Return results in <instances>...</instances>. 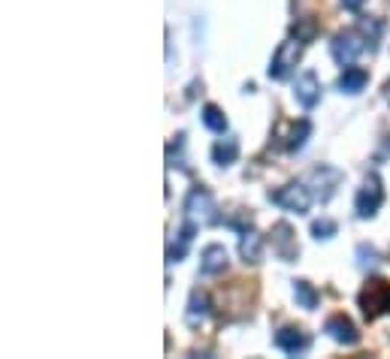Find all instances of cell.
<instances>
[{"mask_svg": "<svg viewBox=\"0 0 390 359\" xmlns=\"http://www.w3.org/2000/svg\"><path fill=\"white\" fill-rule=\"evenodd\" d=\"M275 347L278 351H285L287 356H299L309 351V335L297 326H285L275 332Z\"/></svg>", "mask_w": 390, "mask_h": 359, "instance_id": "11", "label": "cell"}, {"mask_svg": "<svg viewBox=\"0 0 390 359\" xmlns=\"http://www.w3.org/2000/svg\"><path fill=\"white\" fill-rule=\"evenodd\" d=\"M294 97H297V103L303 106L306 112L318 106V100H321V82H318V73H315V70H303V73H299L297 85H294Z\"/></svg>", "mask_w": 390, "mask_h": 359, "instance_id": "9", "label": "cell"}, {"mask_svg": "<svg viewBox=\"0 0 390 359\" xmlns=\"http://www.w3.org/2000/svg\"><path fill=\"white\" fill-rule=\"evenodd\" d=\"M239 254L245 263H260V254H263V235L254 233V230H245L242 233V242H239Z\"/></svg>", "mask_w": 390, "mask_h": 359, "instance_id": "16", "label": "cell"}, {"mask_svg": "<svg viewBox=\"0 0 390 359\" xmlns=\"http://www.w3.org/2000/svg\"><path fill=\"white\" fill-rule=\"evenodd\" d=\"M299 54H303V40H285L282 46L275 49V54H273L270 78H275V82H285V78L291 76V70L297 66Z\"/></svg>", "mask_w": 390, "mask_h": 359, "instance_id": "6", "label": "cell"}, {"mask_svg": "<svg viewBox=\"0 0 390 359\" xmlns=\"http://www.w3.org/2000/svg\"><path fill=\"white\" fill-rule=\"evenodd\" d=\"M357 302H360L366 320H378L384 311H390V281L372 278V281L360 290V299Z\"/></svg>", "mask_w": 390, "mask_h": 359, "instance_id": "2", "label": "cell"}, {"mask_svg": "<svg viewBox=\"0 0 390 359\" xmlns=\"http://www.w3.org/2000/svg\"><path fill=\"white\" fill-rule=\"evenodd\" d=\"M197 227H200V223H194V220H188V218H185V223H182L179 235H176V242L170 245V251H166V263H179V260H185L188 245L194 242V233H197Z\"/></svg>", "mask_w": 390, "mask_h": 359, "instance_id": "13", "label": "cell"}, {"mask_svg": "<svg viewBox=\"0 0 390 359\" xmlns=\"http://www.w3.org/2000/svg\"><path fill=\"white\" fill-rule=\"evenodd\" d=\"M200 118H203V124L212 130V133H224L227 130V118H224V112H221L218 106H203V115H200Z\"/></svg>", "mask_w": 390, "mask_h": 359, "instance_id": "19", "label": "cell"}, {"mask_svg": "<svg viewBox=\"0 0 390 359\" xmlns=\"http://www.w3.org/2000/svg\"><path fill=\"white\" fill-rule=\"evenodd\" d=\"M339 184H342V172L336 170V166H327V163L315 166L306 178L309 194H311V199H318V203H330V196L336 194Z\"/></svg>", "mask_w": 390, "mask_h": 359, "instance_id": "4", "label": "cell"}, {"mask_svg": "<svg viewBox=\"0 0 390 359\" xmlns=\"http://www.w3.org/2000/svg\"><path fill=\"white\" fill-rule=\"evenodd\" d=\"M324 332L330 335L333 341L336 344H357L360 341V332H357V326H354V323L345 317V314H333V317L324 323Z\"/></svg>", "mask_w": 390, "mask_h": 359, "instance_id": "10", "label": "cell"}, {"mask_svg": "<svg viewBox=\"0 0 390 359\" xmlns=\"http://www.w3.org/2000/svg\"><path fill=\"white\" fill-rule=\"evenodd\" d=\"M309 133H311V124H309V121H299V124L294 127V133H291V142H287V148H291V151H299V148L306 145Z\"/></svg>", "mask_w": 390, "mask_h": 359, "instance_id": "22", "label": "cell"}, {"mask_svg": "<svg viewBox=\"0 0 390 359\" xmlns=\"http://www.w3.org/2000/svg\"><path fill=\"white\" fill-rule=\"evenodd\" d=\"M294 299H297V305L306 308V311L318 308V290L309 281H294Z\"/></svg>", "mask_w": 390, "mask_h": 359, "instance_id": "18", "label": "cell"}, {"mask_svg": "<svg viewBox=\"0 0 390 359\" xmlns=\"http://www.w3.org/2000/svg\"><path fill=\"white\" fill-rule=\"evenodd\" d=\"M227 269V248L224 245H206L203 254H200V275H221Z\"/></svg>", "mask_w": 390, "mask_h": 359, "instance_id": "12", "label": "cell"}, {"mask_svg": "<svg viewBox=\"0 0 390 359\" xmlns=\"http://www.w3.org/2000/svg\"><path fill=\"white\" fill-rule=\"evenodd\" d=\"M366 82H369V73L363 70V66H345V73L339 76V91L342 94H360Z\"/></svg>", "mask_w": 390, "mask_h": 359, "instance_id": "15", "label": "cell"}, {"mask_svg": "<svg viewBox=\"0 0 390 359\" xmlns=\"http://www.w3.org/2000/svg\"><path fill=\"white\" fill-rule=\"evenodd\" d=\"M236 157H239V142L227 136V139H218L215 142V148H212V160H215L218 166H230V163H236Z\"/></svg>", "mask_w": 390, "mask_h": 359, "instance_id": "17", "label": "cell"}, {"mask_svg": "<svg viewBox=\"0 0 390 359\" xmlns=\"http://www.w3.org/2000/svg\"><path fill=\"white\" fill-rule=\"evenodd\" d=\"M384 97H387V103H390V82H387V88H384Z\"/></svg>", "mask_w": 390, "mask_h": 359, "instance_id": "24", "label": "cell"}, {"mask_svg": "<svg viewBox=\"0 0 390 359\" xmlns=\"http://www.w3.org/2000/svg\"><path fill=\"white\" fill-rule=\"evenodd\" d=\"M384 203V187H382V178H378L375 172L366 175L363 187L357 190V196H354V211H357L360 220H369L378 215V208H382Z\"/></svg>", "mask_w": 390, "mask_h": 359, "instance_id": "3", "label": "cell"}, {"mask_svg": "<svg viewBox=\"0 0 390 359\" xmlns=\"http://www.w3.org/2000/svg\"><path fill=\"white\" fill-rule=\"evenodd\" d=\"M336 233H339V223L333 218H321L311 223V235H315V239H333Z\"/></svg>", "mask_w": 390, "mask_h": 359, "instance_id": "20", "label": "cell"}, {"mask_svg": "<svg viewBox=\"0 0 390 359\" xmlns=\"http://www.w3.org/2000/svg\"><path fill=\"white\" fill-rule=\"evenodd\" d=\"M209 311H212V305H209V296H206V293H200V290H194L191 299H188V311H185L188 326L197 329L200 323H203V320L209 317Z\"/></svg>", "mask_w": 390, "mask_h": 359, "instance_id": "14", "label": "cell"}, {"mask_svg": "<svg viewBox=\"0 0 390 359\" xmlns=\"http://www.w3.org/2000/svg\"><path fill=\"white\" fill-rule=\"evenodd\" d=\"M360 52H366V40L357 37L354 30H342V33H336V37H333V42H330V54H333V58H336V64H342V66H351L354 61H357Z\"/></svg>", "mask_w": 390, "mask_h": 359, "instance_id": "7", "label": "cell"}, {"mask_svg": "<svg viewBox=\"0 0 390 359\" xmlns=\"http://www.w3.org/2000/svg\"><path fill=\"white\" fill-rule=\"evenodd\" d=\"M185 218L188 220H194V223H218L221 215H218V206H215V196L209 194L206 187H191L188 190V196H185Z\"/></svg>", "mask_w": 390, "mask_h": 359, "instance_id": "1", "label": "cell"}, {"mask_svg": "<svg viewBox=\"0 0 390 359\" xmlns=\"http://www.w3.org/2000/svg\"><path fill=\"white\" fill-rule=\"evenodd\" d=\"M363 4H366V0H342V6H345V9H351V13H357V9H360Z\"/></svg>", "mask_w": 390, "mask_h": 359, "instance_id": "23", "label": "cell"}, {"mask_svg": "<svg viewBox=\"0 0 390 359\" xmlns=\"http://www.w3.org/2000/svg\"><path fill=\"white\" fill-rule=\"evenodd\" d=\"M294 33H297V40H303V42L315 40V37H318V21H315V18H297Z\"/></svg>", "mask_w": 390, "mask_h": 359, "instance_id": "21", "label": "cell"}, {"mask_svg": "<svg viewBox=\"0 0 390 359\" xmlns=\"http://www.w3.org/2000/svg\"><path fill=\"white\" fill-rule=\"evenodd\" d=\"M273 251L282 257V260H297L299 257V245H297V233H294V227L291 223H285V220H278V223H273Z\"/></svg>", "mask_w": 390, "mask_h": 359, "instance_id": "8", "label": "cell"}, {"mask_svg": "<svg viewBox=\"0 0 390 359\" xmlns=\"http://www.w3.org/2000/svg\"><path fill=\"white\" fill-rule=\"evenodd\" d=\"M270 199H273V203H275L278 208L294 211V215H306L309 206H311V194H309V187H306V184H299V182H291V184H285V187L273 190Z\"/></svg>", "mask_w": 390, "mask_h": 359, "instance_id": "5", "label": "cell"}]
</instances>
